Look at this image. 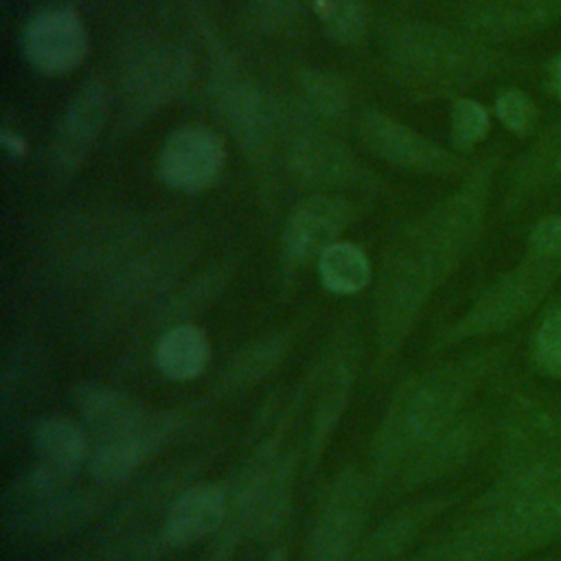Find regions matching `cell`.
Instances as JSON below:
<instances>
[{"label": "cell", "instance_id": "20", "mask_svg": "<svg viewBox=\"0 0 561 561\" xmlns=\"http://www.w3.org/2000/svg\"><path fill=\"white\" fill-rule=\"evenodd\" d=\"M210 344L195 324L171 327L156 346V366L173 381H191L206 368Z\"/></svg>", "mask_w": 561, "mask_h": 561}, {"label": "cell", "instance_id": "26", "mask_svg": "<svg viewBox=\"0 0 561 561\" xmlns=\"http://www.w3.org/2000/svg\"><path fill=\"white\" fill-rule=\"evenodd\" d=\"M493 110L497 121L515 136H530L537 129L539 110L533 99L517 88L502 90L495 96Z\"/></svg>", "mask_w": 561, "mask_h": 561}, {"label": "cell", "instance_id": "19", "mask_svg": "<svg viewBox=\"0 0 561 561\" xmlns=\"http://www.w3.org/2000/svg\"><path fill=\"white\" fill-rule=\"evenodd\" d=\"M362 528V506L357 493L346 486L337 491L324 508L318 526L313 550L320 561H342L353 548Z\"/></svg>", "mask_w": 561, "mask_h": 561}, {"label": "cell", "instance_id": "22", "mask_svg": "<svg viewBox=\"0 0 561 561\" xmlns=\"http://www.w3.org/2000/svg\"><path fill=\"white\" fill-rule=\"evenodd\" d=\"M316 13L327 35L344 46L364 39L370 24V9L366 0H313Z\"/></svg>", "mask_w": 561, "mask_h": 561}, {"label": "cell", "instance_id": "8", "mask_svg": "<svg viewBox=\"0 0 561 561\" xmlns=\"http://www.w3.org/2000/svg\"><path fill=\"white\" fill-rule=\"evenodd\" d=\"M112 96L101 79H90L68 103L55 134L48 142V164L50 171L59 175L75 173L85 156L90 153L94 140L105 127L110 114Z\"/></svg>", "mask_w": 561, "mask_h": 561}, {"label": "cell", "instance_id": "24", "mask_svg": "<svg viewBox=\"0 0 561 561\" xmlns=\"http://www.w3.org/2000/svg\"><path fill=\"white\" fill-rule=\"evenodd\" d=\"M530 351L543 375L561 379V305H552L539 316Z\"/></svg>", "mask_w": 561, "mask_h": 561}, {"label": "cell", "instance_id": "4", "mask_svg": "<svg viewBox=\"0 0 561 561\" xmlns=\"http://www.w3.org/2000/svg\"><path fill=\"white\" fill-rule=\"evenodd\" d=\"M191 55L178 44H142L134 48L118 75L114 105L121 125H136L171 99L188 83Z\"/></svg>", "mask_w": 561, "mask_h": 561}, {"label": "cell", "instance_id": "5", "mask_svg": "<svg viewBox=\"0 0 561 561\" xmlns=\"http://www.w3.org/2000/svg\"><path fill=\"white\" fill-rule=\"evenodd\" d=\"M210 94L241 151L263 162L276 138V107L221 48L213 50Z\"/></svg>", "mask_w": 561, "mask_h": 561}, {"label": "cell", "instance_id": "13", "mask_svg": "<svg viewBox=\"0 0 561 561\" xmlns=\"http://www.w3.org/2000/svg\"><path fill=\"white\" fill-rule=\"evenodd\" d=\"M557 184H561V118L546 125L508 169L502 208L515 215Z\"/></svg>", "mask_w": 561, "mask_h": 561}, {"label": "cell", "instance_id": "15", "mask_svg": "<svg viewBox=\"0 0 561 561\" xmlns=\"http://www.w3.org/2000/svg\"><path fill=\"white\" fill-rule=\"evenodd\" d=\"M77 405L99 440L140 434L158 423L125 394L99 383L81 386L77 390Z\"/></svg>", "mask_w": 561, "mask_h": 561}, {"label": "cell", "instance_id": "16", "mask_svg": "<svg viewBox=\"0 0 561 561\" xmlns=\"http://www.w3.org/2000/svg\"><path fill=\"white\" fill-rule=\"evenodd\" d=\"M226 515V493L217 484L186 489L169 508L164 539L173 546H188L210 535Z\"/></svg>", "mask_w": 561, "mask_h": 561}, {"label": "cell", "instance_id": "12", "mask_svg": "<svg viewBox=\"0 0 561 561\" xmlns=\"http://www.w3.org/2000/svg\"><path fill=\"white\" fill-rule=\"evenodd\" d=\"M561 22V0H469L465 28L484 42H511Z\"/></svg>", "mask_w": 561, "mask_h": 561}, {"label": "cell", "instance_id": "30", "mask_svg": "<svg viewBox=\"0 0 561 561\" xmlns=\"http://www.w3.org/2000/svg\"><path fill=\"white\" fill-rule=\"evenodd\" d=\"M267 561H285V554H283L280 550H276V552H274V554H272Z\"/></svg>", "mask_w": 561, "mask_h": 561}, {"label": "cell", "instance_id": "23", "mask_svg": "<svg viewBox=\"0 0 561 561\" xmlns=\"http://www.w3.org/2000/svg\"><path fill=\"white\" fill-rule=\"evenodd\" d=\"M300 90L307 105L322 118H340L351 105V92L346 83L324 70H305L300 75Z\"/></svg>", "mask_w": 561, "mask_h": 561}, {"label": "cell", "instance_id": "21", "mask_svg": "<svg viewBox=\"0 0 561 561\" xmlns=\"http://www.w3.org/2000/svg\"><path fill=\"white\" fill-rule=\"evenodd\" d=\"M318 274L331 294L362 291L370 280V263L364 250L351 241H335L318 256Z\"/></svg>", "mask_w": 561, "mask_h": 561}, {"label": "cell", "instance_id": "18", "mask_svg": "<svg viewBox=\"0 0 561 561\" xmlns=\"http://www.w3.org/2000/svg\"><path fill=\"white\" fill-rule=\"evenodd\" d=\"M160 436L162 421L140 434L96 440V447L88 454V473L101 484H114L125 480L158 445Z\"/></svg>", "mask_w": 561, "mask_h": 561}, {"label": "cell", "instance_id": "10", "mask_svg": "<svg viewBox=\"0 0 561 561\" xmlns=\"http://www.w3.org/2000/svg\"><path fill=\"white\" fill-rule=\"evenodd\" d=\"M353 204L333 193H313L289 215L283 230V256L289 265H305L337 241L353 221Z\"/></svg>", "mask_w": 561, "mask_h": 561}, {"label": "cell", "instance_id": "2", "mask_svg": "<svg viewBox=\"0 0 561 561\" xmlns=\"http://www.w3.org/2000/svg\"><path fill=\"white\" fill-rule=\"evenodd\" d=\"M383 55L401 83L430 94L467 88L517 64L484 39L427 22L397 26L383 42Z\"/></svg>", "mask_w": 561, "mask_h": 561}, {"label": "cell", "instance_id": "27", "mask_svg": "<svg viewBox=\"0 0 561 561\" xmlns=\"http://www.w3.org/2000/svg\"><path fill=\"white\" fill-rule=\"evenodd\" d=\"M526 250L543 256H561V215L541 217L528 234Z\"/></svg>", "mask_w": 561, "mask_h": 561}, {"label": "cell", "instance_id": "17", "mask_svg": "<svg viewBox=\"0 0 561 561\" xmlns=\"http://www.w3.org/2000/svg\"><path fill=\"white\" fill-rule=\"evenodd\" d=\"M37 467L59 478H70L88 460V438L68 419H42L33 427Z\"/></svg>", "mask_w": 561, "mask_h": 561}, {"label": "cell", "instance_id": "29", "mask_svg": "<svg viewBox=\"0 0 561 561\" xmlns=\"http://www.w3.org/2000/svg\"><path fill=\"white\" fill-rule=\"evenodd\" d=\"M543 85L548 94L561 103V53H557L543 68Z\"/></svg>", "mask_w": 561, "mask_h": 561}, {"label": "cell", "instance_id": "11", "mask_svg": "<svg viewBox=\"0 0 561 561\" xmlns=\"http://www.w3.org/2000/svg\"><path fill=\"white\" fill-rule=\"evenodd\" d=\"M24 55L44 75H66L81 66L88 55V28L77 11L68 7L37 13L24 31Z\"/></svg>", "mask_w": 561, "mask_h": 561}, {"label": "cell", "instance_id": "7", "mask_svg": "<svg viewBox=\"0 0 561 561\" xmlns=\"http://www.w3.org/2000/svg\"><path fill=\"white\" fill-rule=\"evenodd\" d=\"M359 136L370 153L386 164L416 175H449L462 169V160L421 136L412 127L381 114L366 112L359 123Z\"/></svg>", "mask_w": 561, "mask_h": 561}, {"label": "cell", "instance_id": "14", "mask_svg": "<svg viewBox=\"0 0 561 561\" xmlns=\"http://www.w3.org/2000/svg\"><path fill=\"white\" fill-rule=\"evenodd\" d=\"M291 167L302 182L322 188L351 184L359 173L353 153L340 140L322 131H309L296 138L291 147Z\"/></svg>", "mask_w": 561, "mask_h": 561}, {"label": "cell", "instance_id": "3", "mask_svg": "<svg viewBox=\"0 0 561 561\" xmlns=\"http://www.w3.org/2000/svg\"><path fill=\"white\" fill-rule=\"evenodd\" d=\"M561 280V256L526 250L524 259L497 278L465 313L454 333L458 337L486 335L513 327L530 316Z\"/></svg>", "mask_w": 561, "mask_h": 561}, {"label": "cell", "instance_id": "25", "mask_svg": "<svg viewBox=\"0 0 561 561\" xmlns=\"http://www.w3.org/2000/svg\"><path fill=\"white\" fill-rule=\"evenodd\" d=\"M491 127L486 107L473 99H458L449 114V136L456 149L471 151L480 145Z\"/></svg>", "mask_w": 561, "mask_h": 561}, {"label": "cell", "instance_id": "6", "mask_svg": "<svg viewBox=\"0 0 561 561\" xmlns=\"http://www.w3.org/2000/svg\"><path fill=\"white\" fill-rule=\"evenodd\" d=\"M513 467L504 482L561 480V399L543 394L526 399L513 414Z\"/></svg>", "mask_w": 561, "mask_h": 561}, {"label": "cell", "instance_id": "28", "mask_svg": "<svg viewBox=\"0 0 561 561\" xmlns=\"http://www.w3.org/2000/svg\"><path fill=\"white\" fill-rule=\"evenodd\" d=\"M302 0H254L256 20L270 28H283L296 13H300Z\"/></svg>", "mask_w": 561, "mask_h": 561}, {"label": "cell", "instance_id": "9", "mask_svg": "<svg viewBox=\"0 0 561 561\" xmlns=\"http://www.w3.org/2000/svg\"><path fill=\"white\" fill-rule=\"evenodd\" d=\"M226 167V145L221 136L206 127H182L173 131L160 156L158 173L171 186L197 193L213 186Z\"/></svg>", "mask_w": 561, "mask_h": 561}, {"label": "cell", "instance_id": "1", "mask_svg": "<svg viewBox=\"0 0 561 561\" xmlns=\"http://www.w3.org/2000/svg\"><path fill=\"white\" fill-rule=\"evenodd\" d=\"M497 164V156L482 158L462 184L434 206L399 243L379 294L383 331L405 329L430 291L473 248L484 226Z\"/></svg>", "mask_w": 561, "mask_h": 561}]
</instances>
